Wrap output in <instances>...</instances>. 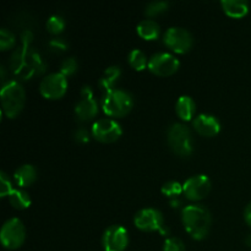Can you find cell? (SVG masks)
Here are the masks:
<instances>
[{
  "mask_svg": "<svg viewBox=\"0 0 251 251\" xmlns=\"http://www.w3.org/2000/svg\"><path fill=\"white\" fill-rule=\"evenodd\" d=\"M184 227L194 239H203L207 237L211 228V213L202 205H188L181 212Z\"/></svg>",
  "mask_w": 251,
  "mask_h": 251,
  "instance_id": "1",
  "label": "cell"
},
{
  "mask_svg": "<svg viewBox=\"0 0 251 251\" xmlns=\"http://www.w3.org/2000/svg\"><path fill=\"white\" fill-rule=\"evenodd\" d=\"M134 98L127 91L113 88L104 92L102 98V107L105 114L110 117H123L131 110Z\"/></svg>",
  "mask_w": 251,
  "mask_h": 251,
  "instance_id": "2",
  "label": "cell"
},
{
  "mask_svg": "<svg viewBox=\"0 0 251 251\" xmlns=\"http://www.w3.org/2000/svg\"><path fill=\"white\" fill-rule=\"evenodd\" d=\"M25 90L17 81H10L2 86L0 92L2 110L6 117L15 118L22 110L25 104Z\"/></svg>",
  "mask_w": 251,
  "mask_h": 251,
  "instance_id": "3",
  "label": "cell"
},
{
  "mask_svg": "<svg viewBox=\"0 0 251 251\" xmlns=\"http://www.w3.org/2000/svg\"><path fill=\"white\" fill-rule=\"evenodd\" d=\"M168 145L174 153L186 157L193 152V139L191 132L186 125L181 123H174L171 125L167 134Z\"/></svg>",
  "mask_w": 251,
  "mask_h": 251,
  "instance_id": "4",
  "label": "cell"
},
{
  "mask_svg": "<svg viewBox=\"0 0 251 251\" xmlns=\"http://www.w3.org/2000/svg\"><path fill=\"white\" fill-rule=\"evenodd\" d=\"M1 243L6 249L14 250L21 247L26 238L25 226L19 218H10L2 225L0 232Z\"/></svg>",
  "mask_w": 251,
  "mask_h": 251,
  "instance_id": "5",
  "label": "cell"
},
{
  "mask_svg": "<svg viewBox=\"0 0 251 251\" xmlns=\"http://www.w3.org/2000/svg\"><path fill=\"white\" fill-rule=\"evenodd\" d=\"M193 36L183 27H171L164 33V43L176 53H186L193 47Z\"/></svg>",
  "mask_w": 251,
  "mask_h": 251,
  "instance_id": "6",
  "label": "cell"
},
{
  "mask_svg": "<svg viewBox=\"0 0 251 251\" xmlns=\"http://www.w3.org/2000/svg\"><path fill=\"white\" fill-rule=\"evenodd\" d=\"M68 88V81L61 73H53L42 78L39 91L42 96L49 100H58L63 97Z\"/></svg>",
  "mask_w": 251,
  "mask_h": 251,
  "instance_id": "7",
  "label": "cell"
},
{
  "mask_svg": "<svg viewBox=\"0 0 251 251\" xmlns=\"http://www.w3.org/2000/svg\"><path fill=\"white\" fill-rule=\"evenodd\" d=\"M102 243L105 251H124L129 243L127 230L123 226H110L103 233Z\"/></svg>",
  "mask_w": 251,
  "mask_h": 251,
  "instance_id": "8",
  "label": "cell"
},
{
  "mask_svg": "<svg viewBox=\"0 0 251 251\" xmlns=\"http://www.w3.org/2000/svg\"><path fill=\"white\" fill-rule=\"evenodd\" d=\"M92 135L100 142H114L122 136V126L110 118H102L92 125Z\"/></svg>",
  "mask_w": 251,
  "mask_h": 251,
  "instance_id": "9",
  "label": "cell"
},
{
  "mask_svg": "<svg viewBox=\"0 0 251 251\" xmlns=\"http://www.w3.org/2000/svg\"><path fill=\"white\" fill-rule=\"evenodd\" d=\"M134 223L141 230H162L164 227V218L161 211L156 208H142L135 215Z\"/></svg>",
  "mask_w": 251,
  "mask_h": 251,
  "instance_id": "10",
  "label": "cell"
},
{
  "mask_svg": "<svg viewBox=\"0 0 251 251\" xmlns=\"http://www.w3.org/2000/svg\"><path fill=\"white\" fill-rule=\"evenodd\" d=\"M149 69L158 76H169L179 69V60L169 53H157L150 58Z\"/></svg>",
  "mask_w": 251,
  "mask_h": 251,
  "instance_id": "11",
  "label": "cell"
},
{
  "mask_svg": "<svg viewBox=\"0 0 251 251\" xmlns=\"http://www.w3.org/2000/svg\"><path fill=\"white\" fill-rule=\"evenodd\" d=\"M184 194L189 200H201L206 198L211 190V180L207 176L198 174V176H190L183 185Z\"/></svg>",
  "mask_w": 251,
  "mask_h": 251,
  "instance_id": "12",
  "label": "cell"
},
{
  "mask_svg": "<svg viewBox=\"0 0 251 251\" xmlns=\"http://www.w3.org/2000/svg\"><path fill=\"white\" fill-rule=\"evenodd\" d=\"M98 112V105L93 98L90 86H85L81 90V100L75 105V114L80 120L92 119Z\"/></svg>",
  "mask_w": 251,
  "mask_h": 251,
  "instance_id": "13",
  "label": "cell"
},
{
  "mask_svg": "<svg viewBox=\"0 0 251 251\" xmlns=\"http://www.w3.org/2000/svg\"><path fill=\"white\" fill-rule=\"evenodd\" d=\"M193 125L196 131L202 136H215L220 132V120L211 114H199L193 120Z\"/></svg>",
  "mask_w": 251,
  "mask_h": 251,
  "instance_id": "14",
  "label": "cell"
},
{
  "mask_svg": "<svg viewBox=\"0 0 251 251\" xmlns=\"http://www.w3.org/2000/svg\"><path fill=\"white\" fill-rule=\"evenodd\" d=\"M15 181L19 186H29L37 178V171L32 164H24L14 173Z\"/></svg>",
  "mask_w": 251,
  "mask_h": 251,
  "instance_id": "15",
  "label": "cell"
},
{
  "mask_svg": "<svg viewBox=\"0 0 251 251\" xmlns=\"http://www.w3.org/2000/svg\"><path fill=\"white\" fill-rule=\"evenodd\" d=\"M223 10L232 17H243L249 11V4L245 0H222Z\"/></svg>",
  "mask_w": 251,
  "mask_h": 251,
  "instance_id": "16",
  "label": "cell"
},
{
  "mask_svg": "<svg viewBox=\"0 0 251 251\" xmlns=\"http://www.w3.org/2000/svg\"><path fill=\"white\" fill-rule=\"evenodd\" d=\"M176 114L183 120H190L196 112V103L189 96H181L176 105Z\"/></svg>",
  "mask_w": 251,
  "mask_h": 251,
  "instance_id": "17",
  "label": "cell"
},
{
  "mask_svg": "<svg viewBox=\"0 0 251 251\" xmlns=\"http://www.w3.org/2000/svg\"><path fill=\"white\" fill-rule=\"evenodd\" d=\"M137 33L147 41L156 39L159 34V25L153 20H142L137 25Z\"/></svg>",
  "mask_w": 251,
  "mask_h": 251,
  "instance_id": "18",
  "label": "cell"
},
{
  "mask_svg": "<svg viewBox=\"0 0 251 251\" xmlns=\"http://www.w3.org/2000/svg\"><path fill=\"white\" fill-rule=\"evenodd\" d=\"M120 76V68L119 66H109L104 74L102 75L100 80V86L104 90V92L110 91L114 88L115 82L118 81Z\"/></svg>",
  "mask_w": 251,
  "mask_h": 251,
  "instance_id": "19",
  "label": "cell"
},
{
  "mask_svg": "<svg viewBox=\"0 0 251 251\" xmlns=\"http://www.w3.org/2000/svg\"><path fill=\"white\" fill-rule=\"evenodd\" d=\"M7 198H9L10 203L17 210H24L31 205V198L25 190L14 189Z\"/></svg>",
  "mask_w": 251,
  "mask_h": 251,
  "instance_id": "20",
  "label": "cell"
},
{
  "mask_svg": "<svg viewBox=\"0 0 251 251\" xmlns=\"http://www.w3.org/2000/svg\"><path fill=\"white\" fill-rule=\"evenodd\" d=\"M127 60H129V64L135 69V70H144L149 63H147V58L145 55V53L140 49H132L129 53V56H127Z\"/></svg>",
  "mask_w": 251,
  "mask_h": 251,
  "instance_id": "21",
  "label": "cell"
},
{
  "mask_svg": "<svg viewBox=\"0 0 251 251\" xmlns=\"http://www.w3.org/2000/svg\"><path fill=\"white\" fill-rule=\"evenodd\" d=\"M183 191V185H181L179 181H167V183L162 186V193L166 196H169V198H176V196L180 195Z\"/></svg>",
  "mask_w": 251,
  "mask_h": 251,
  "instance_id": "22",
  "label": "cell"
},
{
  "mask_svg": "<svg viewBox=\"0 0 251 251\" xmlns=\"http://www.w3.org/2000/svg\"><path fill=\"white\" fill-rule=\"evenodd\" d=\"M64 27H65V21H64L63 17L58 16V15H53L47 21V28L53 34L60 33L64 29Z\"/></svg>",
  "mask_w": 251,
  "mask_h": 251,
  "instance_id": "23",
  "label": "cell"
},
{
  "mask_svg": "<svg viewBox=\"0 0 251 251\" xmlns=\"http://www.w3.org/2000/svg\"><path fill=\"white\" fill-rule=\"evenodd\" d=\"M167 9H168V2L158 0V1L149 2L145 12H146V15H149V16H156V15H159L162 14V12L166 11Z\"/></svg>",
  "mask_w": 251,
  "mask_h": 251,
  "instance_id": "24",
  "label": "cell"
},
{
  "mask_svg": "<svg viewBox=\"0 0 251 251\" xmlns=\"http://www.w3.org/2000/svg\"><path fill=\"white\" fill-rule=\"evenodd\" d=\"M163 251H185V244L183 240L176 237L168 238L164 242Z\"/></svg>",
  "mask_w": 251,
  "mask_h": 251,
  "instance_id": "25",
  "label": "cell"
},
{
  "mask_svg": "<svg viewBox=\"0 0 251 251\" xmlns=\"http://www.w3.org/2000/svg\"><path fill=\"white\" fill-rule=\"evenodd\" d=\"M15 42V36L6 28H1L0 31V48L1 50H6L7 48L14 44Z\"/></svg>",
  "mask_w": 251,
  "mask_h": 251,
  "instance_id": "26",
  "label": "cell"
},
{
  "mask_svg": "<svg viewBox=\"0 0 251 251\" xmlns=\"http://www.w3.org/2000/svg\"><path fill=\"white\" fill-rule=\"evenodd\" d=\"M77 69V61H76L75 58H68L61 63L60 66V73L63 74L64 76L73 75L74 73Z\"/></svg>",
  "mask_w": 251,
  "mask_h": 251,
  "instance_id": "27",
  "label": "cell"
},
{
  "mask_svg": "<svg viewBox=\"0 0 251 251\" xmlns=\"http://www.w3.org/2000/svg\"><path fill=\"white\" fill-rule=\"evenodd\" d=\"M12 190H14V189H12L11 181H10L9 176H7L4 172H1V173H0V196H2V198H4V196H9Z\"/></svg>",
  "mask_w": 251,
  "mask_h": 251,
  "instance_id": "28",
  "label": "cell"
},
{
  "mask_svg": "<svg viewBox=\"0 0 251 251\" xmlns=\"http://www.w3.org/2000/svg\"><path fill=\"white\" fill-rule=\"evenodd\" d=\"M50 47L54 49H60V50H64V49L66 48V44L65 42H63V39L55 38L50 42Z\"/></svg>",
  "mask_w": 251,
  "mask_h": 251,
  "instance_id": "29",
  "label": "cell"
},
{
  "mask_svg": "<svg viewBox=\"0 0 251 251\" xmlns=\"http://www.w3.org/2000/svg\"><path fill=\"white\" fill-rule=\"evenodd\" d=\"M76 139L80 142H86L88 140V134L85 129H78L76 131Z\"/></svg>",
  "mask_w": 251,
  "mask_h": 251,
  "instance_id": "30",
  "label": "cell"
},
{
  "mask_svg": "<svg viewBox=\"0 0 251 251\" xmlns=\"http://www.w3.org/2000/svg\"><path fill=\"white\" fill-rule=\"evenodd\" d=\"M244 217H245V221H247L248 225L251 227V201L249 203H248L247 208H245L244 211Z\"/></svg>",
  "mask_w": 251,
  "mask_h": 251,
  "instance_id": "31",
  "label": "cell"
},
{
  "mask_svg": "<svg viewBox=\"0 0 251 251\" xmlns=\"http://www.w3.org/2000/svg\"><path fill=\"white\" fill-rule=\"evenodd\" d=\"M247 243H248V244H249L250 247H251V234H249V237H248V239H247Z\"/></svg>",
  "mask_w": 251,
  "mask_h": 251,
  "instance_id": "32",
  "label": "cell"
}]
</instances>
